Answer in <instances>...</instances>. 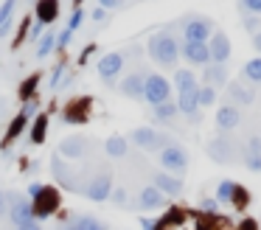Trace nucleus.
Masks as SVG:
<instances>
[{"label":"nucleus","instance_id":"f257e3e1","mask_svg":"<svg viewBox=\"0 0 261 230\" xmlns=\"http://www.w3.org/2000/svg\"><path fill=\"white\" fill-rule=\"evenodd\" d=\"M149 56H152L154 62H160L163 67H171L177 65V59H180V45H177V39L171 37V34H154L152 39H149Z\"/></svg>","mask_w":261,"mask_h":230},{"label":"nucleus","instance_id":"f03ea898","mask_svg":"<svg viewBox=\"0 0 261 230\" xmlns=\"http://www.w3.org/2000/svg\"><path fill=\"white\" fill-rule=\"evenodd\" d=\"M169 95H171V84L166 82L160 73H149L146 84H143V98L158 107V104H163V101H169Z\"/></svg>","mask_w":261,"mask_h":230},{"label":"nucleus","instance_id":"7ed1b4c3","mask_svg":"<svg viewBox=\"0 0 261 230\" xmlns=\"http://www.w3.org/2000/svg\"><path fill=\"white\" fill-rule=\"evenodd\" d=\"M214 37V22L208 17H191L182 25V39L186 42H208Z\"/></svg>","mask_w":261,"mask_h":230},{"label":"nucleus","instance_id":"20e7f679","mask_svg":"<svg viewBox=\"0 0 261 230\" xmlns=\"http://www.w3.org/2000/svg\"><path fill=\"white\" fill-rule=\"evenodd\" d=\"M160 163H163V168H169V171L182 174L188 168V151L182 149V146H166V149H160Z\"/></svg>","mask_w":261,"mask_h":230},{"label":"nucleus","instance_id":"39448f33","mask_svg":"<svg viewBox=\"0 0 261 230\" xmlns=\"http://www.w3.org/2000/svg\"><path fill=\"white\" fill-rule=\"evenodd\" d=\"M132 140H135V143L141 146V149H149V151H154V149H166V146H171L166 135L154 132V129H149V126L135 129V132H132Z\"/></svg>","mask_w":261,"mask_h":230},{"label":"nucleus","instance_id":"423d86ee","mask_svg":"<svg viewBox=\"0 0 261 230\" xmlns=\"http://www.w3.org/2000/svg\"><path fill=\"white\" fill-rule=\"evenodd\" d=\"M233 151H236V146H233V140L227 138V135H219V138H214L208 143V155H211V160H216V163H230Z\"/></svg>","mask_w":261,"mask_h":230},{"label":"nucleus","instance_id":"0eeeda50","mask_svg":"<svg viewBox=\"0 0 261 230\" xmlns=\"http://www.w3.org/2000/svg\"><path fill=\"white\" fill-rule=\"evenodd\" d=\"M208 50H211V62L225 65V62L230 59V39H227L222 31H216L214 37L208 39Z\"/></svg>","mask_w":261,"mask_h":230},{"label":"nucleus","instance_id":"6e6552de","mask_svg":"<svg viewBox=\"0 0 261 230\" xmlns=\"http://www.w3.org/2000/svg\"><path fill=\"white\" fill-rule=\"evenodd\" d=\"M239 123H242V112H239V107L233 104H225L216 110V126H219L222 135H227L230 129H236Z\"/></svg>","mask_w":261,"mask_h":230},{"label":"nucleus","instance_id":"1a4fd4ad","mask_svg":"<svg viewBox=\"0 0 261 230\" xmlns=\"http://www.w3.org/2000/svg\"><path fill=\"white\" fill-rule=\"evenodd\" d=\"M216 199L219 202H233V205H244V188L239 183H233V180H222L219 185H216Z\"/></svg>","mask_w":261,"mask_h":230},{"label":"nucleus","instance_id":"9d476101","mask_svg":"<svg viewBox=\"0 0 261 230\" xmlns=\"http://www.w3.org/2000/svg\"><path fill=\"white\" fill-rule=\"evenodd\" d=\"M180 54L186 56V62H191V65H211L208 42H182Z\"/></svg>","mask_w":261,"mask_h":230},{"label":"nucleus","instance_id":"9b49d317","mask_svg":"<svg viewBox=\"0 0 261 230\" xmlns=\"http://www.w3.org/2000/svg\"><path fill=\"white\" fill-rule=\"evenodd\" d=\"M121 67H124V54H107V56L98 59V76H101L104 82H113L121 73Z\"/></svg>","mask_w":261,"mask_h":230},{"label":"nucleus","instance_id":"f8f14e48","mask_svg":"<svg viewBox=\"0 0 261 230\" xmlns=\"http://www.w3.org/2000/svg\"><path fill=\"white\" fill-rule=\"evenodd\" d=\"M110 194H113V177H110L107 171L98 174V177L87 185V196H90L93 202H104Z\"/></svg>","mask_w":261,"mask_h":230},{"label":"nucleus","instance_id":"ddd939ff","mask_svg":"<svg viewBox=\"0 0 261 230\" xmlns=\"http://www.w3.org/2000/svg\"><path fill=\"white\" fill-rule=\"evenodd\" d=\"M59 205V194L54 188H40L37 194V205H34V216H48L51 211H57Z\"/></svg>","mask_w":261,"mask_h":230},{"label":"nucleus","instance_id":"4468645a","mask_svg":"<svg viewBox=\"0 0 261 230\" xmlns=\"http://www.w3.org/2000/svg\"><path fill=\"white\" fill-rule=\"evenodd\" d=\"M177 110H180L182 115H188V118L197 115V110H199V84L191 87V90H182L180 98H177Z\"/></svg>","mask_w":261,"mask_h":230},{"label":"nucleus","instance_id":"2eb2a0df","mask_svg":"<svg viewBox=\"0 0 261 230\" xmlns=\"http://www.w3.org/2000/svg\"><path fill=\"white\" fill-rule=\"evenodd\" d=\"M154 188L163 196H180L182 194V180L171 174H154Z\"/></svg>","mask_w":261,"mask_h":230},{"label":"nucleus","instance_id":"dca6fc26","mask_svg":"<svg viewBox=\"0 0 261 230\" xmlns=\"http://www.w3.org/2000/svg\"><path fill=\"white\" fill-rule=\"evenodd\" d=\"M244 166L250 171H261V135H253L247 143V151H244Z\"/></svg>","mask_w":261,"mask_h":230},{"label":"nucleus","instance_id":"f3484780","mask_svg":"<svg viewBox=\"0 0 261 230\" xmlns=\"http://www.w3.org/2000/svg\"><path fill=\"white\" fill-rule=\"evenodd\" d=\"M31 219H34V205L29 199H14L12 202V222L20 227V224L31 222Z\"/></svg>","mask_w":261,"mask_h":230},{"label":"nucleus","instance_id":"a211bd4d","mask_svg":"<svg viewBox=\"0 0 261 230\" xmlns=\"http://www.w3.org/2000/svg\"><path fill=\"white\" fill-rule=\"evenodd\" d=\"M205 84L208 87H222V84H227V67L225 65H216V62H211V65H205Z\"/></svg>","mask_w":261,"mask_h":230},{"label":"nucleus","instance_id":"6ab92c4d","mask_svg":"<svg viewBox=\"0 0 261 230\" xmlns=\"http://www.w3.org/2000/svg\"><path fill=\"white\" fill-rule=\"evenodd\" d=\"M59 14V0H40L37 3V17H40V25H51Z\"/></svg>","mask_w":261,"mask_h":230},{"label":"nucleus","instance_id":"aec40b11","mask_svg":"<svg viewBox=\"0 0 261 230\" xmlns=\"http://www.w3.org/2000/svg\"><path fill=\"white\" fill-rule=\"evenodd\" d=\"M143 84H146V76H141V73H132V76L124 79L121 90H124V95H129V98H143Z\"/></svg>","mask_w":261,"mask_h":230},{"label":"nucleus","instance_id":"412c9836","mask_svg":"<svg viewBox=\"0 0 261 230\" xmlns=\"http://www.w3.org/2000/svg\"><path fill=\"white\" fill-rule=\"evenodd\" d=\"M227 95H230L233 101H239V104H244V107L255 101V90L247 87V84H239V82L236 84H227Z\"/></svg>","mask_w":261,"mask_h":230},{"label":"nucleus","instance_id":"4be33fe9","mask_svg":"<svg viewBox=\"0 0 261 230\" xmlns=\"http://www.w3.org/2000/svg\"><path fill=\"white\" fill-rule=\"evenodd\" d=\"M163 199H166V196L160 194L154 185H149V188L141 191V199H138V205H141L143 211H152V208H160V205H163Z\"/></svg>","mask_w":261,"mask_h":230},{"label":"nucleus","instance_id":"5701e85b","mask_svg":"<svg viewBox=\"0 0 261 230\" xmlns=\"http://www.w3.org/2000/svg\"><path fill=\"white\" fill-rule=\"evenodd\" d=\"M85 149H87V140L85 138H68V140H62V146H59V151H62L65 157H82L85 155Z\"/></svg>","mask_w":261,"mask_h":230},{"label":"nucleus","instance_id":"b1692460","mask_svg":"<svg viewBox=\"0 0 261 230\" xmlns=\"http://www.w3.org/2000/svg\"><path fill=\"white\" fill-rule=\"evenodd\" d=\"M107 155L110 157H124L126 155V138H121V135H113V138L107 140Z\"/></svg>","mask_w":261,"mask_h":230},{"label":"nucleus","instance_id":"393cba45","mask_svg":"<svg viewBox=\"0 0 261 230\" xmlns=\"http://www.w3.org/2000/svg\"><path fill=\"white\" fill-rule=\"evenodd\" d=\"M244 79L253 84H261V56H255V59H250L244 65Z\"/></svg>","mask_w":261,"mask_h":230},{"label":"nucleus","instance_id":"a878e982","mask_svg":"<svg viewBox=\"0 0 261 230\" xmlns=\"http://www.w3.org/2000/svg\"><path fill=\"white\" fill-rule=\"evenodd\" d=\"M177 112H180V110H177L174 101H163V104L154 107V118H158V121H171Z\"/></svg>","mask_w":261,"mask_h":230},{"label":"nucleus","instance_id":"bb28decb","mask_svg":"<svg viewBox=\"0 0 261 230\" xmlns=\"http://www.w3.org/2000/svg\"><path fill=\"white\" fill-rule=\"evenodd\" d=\"M174 84H177V90H191V87H197V79H194V70H177V76H174Z\"/></svg>","mask_w":261,"mask_h":230},{"label":"nucleus","instance_id":"cd10ccee","mask_svg":"<svg viewBox=\"0 0 261 230\" xmlns=\"http://www.w3.org/2000/svg\"><path fill=\"white\" fill-rule=\"evenodd\" d=\"M54 48H57V37L48 31L45 37H40V48H37V56H48Z\"/></svg>","mask_w":261,"mask_h":230},{"label":"nucleus","instance_id":"c85d7f7f","mask_svg":"<svg viewBox=\"0 0 261 230\" xmlns=\"http://www.w3.org/2000/svg\"><path fill=\"white\" fill-rule=\"evenodd\" d=\"M73 227L76 230H104V224L98 222V219H93V216H82V219H76Z\"/></svg>","mask_w":261,"mask_h":230},{"label":"nucleus","instance_id":"c756f323","mask_svg":"<svg viewBox=\"0 0 261 230\" xmlns=\"http://www.w3.org/2000/svg\"><path fill=\"white\" fill-rule=\"evenodd\" d=\"M214 101H216V90L208 87V84H202V87H199V107H211Z\"/></svg>","mask_w":261,"mask_h":230},{"label":"nucleus","instance_id":"7c9ffc66","mask_svg":"<svg viewBox=\"0 0 261 230\" xmlns=\"http://www.w3.org/2000/svg\"><path fill=\"white\" fill-rule=\"evenodd\" d=\"M14 6H17V0H3V6H0V28H3L9 20H12Z\"/></svg>","mask_w":261,"mask_h":230},{"label":"nucleus","instance_id":"2f4dec72","mask_svg":"<svg viewBox=\"0 0 261 230\" xmlns=\"http://www.w3.org/2000/svg\"><path fill=\"white\" fill-rule=\"evenodd\" d=\"M239 9H242L244 14L261 17V0H239Z\"/></svg>","mask_w":261,"mask_h":230},{"label":"nucleus","instance_id":"473e14b6","mask_svg":"<svg viewBox=\"0 0 261 230\" xmlns=\"http://www.w3.org/2000/svg\"><path fill=\"white\" fill-rule=\"evenodd\" d=\"M45 123H48V118H45V115L37 118V123H34V135H31V140H34V143H42V138H45Z\"/></svg>","mask_w":261,"mask_h":230},{"label":"nucleus","instance_id":"72a5a7b5","mask_svg":"<svg viewBox=\"0 0 261 230\" xmlns=\"http://www.w3.org/2000/svg\"><path fill=\"white\" fill-rule=\"evenodd\" d=\"M244 28L247 31H261V17H255V14H244Z\"/></svg>","mask_w":261,"mask_h":230},{"label":"nucleus","instance_id":"f704fd0d","mask_svg":"<svg viewBox=\"0 0 261 230\" xmlns=\"http://www.w3.org/2000/svg\"><path fill=\"white\" fill-rule=\"evenodd\" d=\"M82 20H85V14H82V9H76V11H73V14H70V22H68V31H70V34H73V31H76V28H79V25H82Z\"/></svg>","mask_w":261,"mask_h":230},{"label":"nucleus","instance_id":"c9c22d12","mask_svg":"<svg viewBox=\"0 0 261 230\" xmlns=\"http://www.w3.org/2000/svg\"><path fill=\"white\" fill-rule=\"evenodd\" d=\"M199 208H202V211H208V213H216V211H219V199H211V196H208V199L199 202Z\"/></svg>","mask_w":261,"mask_h":230},{"label":"nucleus","instance_id":"e433bc0d","mask_svg":"<svg viewBox=\"0 0 261 230\" xmlns=\"http://www.w3.org/2000/svg\"><path fill=\"white\" fill-rule=\"evenodd\" d=\"M70 37H73V34H70V31H68V28H65V31H62V34H59V37H57V48H68V42H70Z\"/></svg>","mask_w":261,"mask_h":230},{"label":"nucleus","instance_id":"4c0bfd02","mask_svg":"<svg viewBox=\"0 0 261 230\" xmlns=\"http://www.w3.org/2000/svg\"><path fill=\"white\" fill-rule=\"evenodd\" d=\"M110 196H113V199L118 202V205H126V191H124V188H118L115 194H110Z\"/></svg>","mask_w":261,"mask_h":230},{"label":"nucleus","instance_id":"58836bf2","mask_svg":"<svg viewBox=\"0 0 261 230\" xmlns=\"http://www.w3.org/2000/svg\"><path fill=\"white\" fill-rule=\"evenodd\" d=\"M34 84H37V79H29V82L23 84V90H20V95H23V98H25V95H29L31 90H34Z\"/></svg>","mask_w":261,"mask_h":230},{"label":"nucleus","instance_id":"ea45409f","mask_svg":"<svg viewBox=\"0 0 261 230\" xmlns=\"http://www.w3.org/2000/svg\"><path fill=\"white\" fill-rule=\"evenodd\" d=\"M17 230H40V224L34 222V219H31V222H25V224H20Z\"/></svg>","mask_w":261,"mask_h":230},{"label":"nucleus","instance_id":"a19ab883","mask_svg":"<svg viewBox=\"0 0 261 230\" xmlns=\"http://www.w3.org/2000/svg\"><path fill=\"white\" fill-rule=\"evenodd\" d=\"M253 48L261 54V31H255V34H253Z\"/></svg>","mask_w":261,"mask_h":230},{"label":"nucleus","instance_id":"79ce46f5","mask_svg":"<svg viewBox=\"0 0 261 230\" xmlns=\"http://www.w3.org/2000/svg\"><path fill=\"white\" fill-rule=\"evenodd\" d=\"M98 3H101V9H115V6H118V0H98Z\"/></svg>","mask_w":261,"mask_h":230},{"label":"nucleus","instance_id":"37998d69","mask_svg":"<svg viewBox=\"0 0 261 230\" xmlns=\"http://www.w3.org/2000/svg\"><path fill=\"white\" fill-rule=\"evenodd\" d=\"M104 17H107V11H104V9H96V11H93V20H98V22H101Z\"/></svg>","mask_w":261,"mask_h":230},{"label":"nucleus","instance_id":"c03bdc74","mask_svg":"<svg viewBox=\"0 0 261 230\" xmlns=\"http://www.w3.org/2000/svg\"><path fill=\"white\" fill-rule=\"evenodd\" d=\"M40 34H42V25H40V22H37V25H34V28H31V37H34V39H37V37H40Z\"/></svg>","mask_w":261,"mask_h":230},{"label":"nucleus","instance_id":"a18cd8bd","mask_svg":"<svg viewBox=\"0 0 261 230\" xmlns=\"http://www.w3.org/2000/svg\"><path fill=\"white\" fill-rule=\"evenodd\" d=\"M141 224H143V230H154V222H152V219H143Z\"/></svg>","mask_w":261,"mask_h":230},{"label":"nucleus","instance_id":"49530a36","mask_svg":"<svg viewBox=\"0 0 261 230\" xmlns=\"http://www.w3.org/2000/svg\"><path fill=\"white\" fill-rule=\"evenodd\" d=\"M6 202H9V199H6V196H3V194H0V213L6 211Z\"/></svg>","mask_w":261,"mask_h":230},{"label":"nucleus","instance_id":"de8ad7c7","mask_svg":"<svg viewBox=\"0 0 261 230\" xmlns=\"http://www.w3.org/2000/svg\"><path fill=\"white\" fill-rule=\"evenodd\" d=\"M65 230H76V227H73V224H70V227H65Z\"/></svg>","mask_w":261,"mask_h":230},{"label":"nucleus","instance_id":"09e8293b","mask_svg":"<svg viewBox=\"0 0 261 230\" xmlns=\"http://www.w3.org/2000/svg\"><path fill=\"white\" fill-rule=\"evenodd\" d=\"M76 3H82V0H76Z\"/></svg>","mask_w":261,"mask_h":230}]
</instances>
